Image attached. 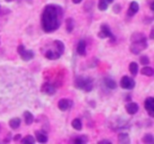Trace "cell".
<instances>
[{
    "mask_svg": "<svg viewBox=\"0 0 154 144\" xmlns=\"http://www.w3.org/2000/svg\"><path fill=\"white\" fill-rule=\"evenodd\" d=\"M53 46H54V49L60 54L62 55L64 53V51H65V45L64 43L60 41V40H55L53 41Z\"/></svg>",
    "mask_w": 154,
    "mask_h": 144,
    "instance_id": "9a60e30c",
    "label": "cell"
},
{
    "mask_svg": "<svg viewBox=\"0 0 154 144\" xmlns=\"http://www.w3.org/2000/svg\"><path fill=\"white\" fill-rule=\"evenodd\" d=\"M21 138H22V135L18 133V134H15V135H14V137L13 141H14V142H19V141L21 140Z\"/></svg>",
    "mask_w": 154,
    "mask_h": 144,
    "instance_id": "f546056e",
    "label": "cell"
},
{
    "mask_svg": "<svg viewBox=\"0 0 154 144\" xmlns=\"http://www.w3.org/2000/svg\"><path fill=\"white\" fill-rule=\"evenodd\" d=\"M121 5H120V4H116V5H114V7H113V10H114V12L116 13V14H119L120 12H121Z\"/></svg>",
    "mask_w": 154,
    "mask_h": 144,
    "instance_id": "f1b7e54d",
    "label": "cell"
},
{
    "mask_svg": "<svg viewBox=\"0 0 154 144\" xmlns=\"http://www.w3.org/2000/svg\"><path fill=\"white\" fill-rule=\"evenodd\" d=\"M9 126L11 129L13 130H16L20 127L21 125V119L19 117H14V118H12L9 120V123H8Z\"/></svg>",
    "mask_w": 154,
    "mask_h": 144,
    "instance_id": "e0dca14e",
    "label": "cell"
},
{
    "mask_svg": "<svg viewBox=\"0 0 154 144\" xmlns=\"http://www.w3.org/2000/svg\"><path fill=\"white\" fill-rule=\"evenodd\" d=\"M17 52L23 61H29V60H32L34 57V52L31 50H26L24 45H23V44L18 46Z\"/></svg>",
    "mask_w": 154,
    "mask_h": 144,
    "instance_id": "5b68a950",
    "label": "cell"
},
{
    "mask_svg": "<svg viewBox=\"0 0 154 144\" xmlns=\"http://www.w3.org/2000/svg\"><path fill=\"white\" fill-rule=\"evenodd\" d=\"M0 132H1V125H0Z\"/></svg>",
    "mask_w": 154,
    "mask_h": 144,
    "instance_id": "8d00e7d4",
    "label": "cell"
},
{
    "mask_svg": "<svg viewBox=\"0 0 154 144\" xmlns=\"http://www.w3.org/2000/svg\"><path fill=\"white\" fill-rule=\"evenodd\" d=\"M97 36L100 39L109 38L110 39V41H116V37L113 34V32H111V29H110L109 25L106 24V23H102L100 25V31L98 32Z\"/></svg>",
    "mask_w": 154,
    "mask_h": 144,
    "instance_id": "277c9868",
    "label": "cell"
},
{
    "mask_svg": "<svg viewBox=\"0 0 154 144\" xmlns=\"http://www.w3.org/2000/svg\"><path fill=\"white\" fill-rule=\"evenodd\" d=\"M20 141H21L22 143L23 144H33L35 143V142H36L35 138H33L32 135H27V136H25L23 139H22Z\"/></svg>",
    "mask_w": 154,
    "mask_h": 144,
    "instance_id": "cb8c5ba5",
    "label": "cell"
},
{
    "mask_svg": "<svg viewBox=\"0 0 154 144\" xmlns=\"http://www.w3.org/2000/svg\"><path fill=\"white\" fill-rule=\"evenodd\" d=\"M153 32H154V29L152 28V29L151 30V33H150V39H151V40H153V39H154Z\"/></svg>",
    "mask_w": 154,
    "mask_h": 144,
    "instance_id": "d6a6232c",
    "label": "cell"
},
{
    "mask_svg": "<svg viewBox=\"0 0 154 144\" xmlns=\"http://www.w3.org/2000/svg\"><path fill=\"white\" fill-rule=\"evenodd\" d=\"M74 87L85 92H91L93 90V79L89 77L78 76L74 80Z\"/></svg>",
    "mask_w": 154,
    "mask_h": 144,
    "instance_id": "3957f363",
    "label": "cell"
},
{
    "mask_svg": "<svg viewBox=\"0 0 154 144\" xmlns=\"http://www.w3.org/2000/svg\"><path fill=\"white\" fill-rule=\"evenodd\" d=\"M44 56H45V58L46 59H48V60H58V59H60V57L61 56L56 50H52V49H50V50H48L46 52H45V54H44Z\"/></svg>",
    "mask_w": 154,
    "mask_h": 144,
    "instance_id": "4fadbf2b",
    "label": "cell"
},
{
    "mask_svg": "<svg viewBox=\"0 0 154 144\" xmlns=\"http://www.w3.org/2000/svg\"><path fill=\"white\" fill-rule=\"evenodd\" d=\"M135 81L133 78L128 76H124L120 80V87L126 90H132L135 87Z\"/></svg>",
    "mask_w": 154,
    "mask_h": 144,
    "instance_id": "8992f818",
    "label": "cell"
},
{
    "mask_svg": "<svg viewBox=\"0 0 154 144\" xmlns=\"http://www.w3.org/2000/svg\"><path fill=\"white\" fill-rule=\"evenodd\" d=\"M104 83L106 85V87H108L109 89H116L117 87V83L110 78H106L104 79Z\"/></svg>",
    "mask_w": 154,
    "mask_h": 144,
    "instance_id": "ac0fdd59",
    "label": "cell"
},
{
    "mask_svg": "<svg viewBox=\"0 0 154 144\" xmlns=\"http://www.w3.org/2000/svg\"><path fill=\"white\" fill-rule=\"evenodd\" d=\"M87 43L84 40H80L78 43V46H77V53L79 55V56H86L87 55Z\"/></svg>",
    "mask_w": 154,
    "mask_h": 144,
    "instance_id": "7c38bea8",
    "label": "cell"
},
{
    "mask_svg": "<svg viewBox=\"0 0 154 144\" xmlns=\"http://www.w3.org/2000/svg\"><path fill=\"white\" fill-rule=\"evenodd\" d=\"M106 1H107L108 4H112V3L114 2V0H106Z\"/></svg>",
    "mask_w": 154,
    "mask_h": 144,
    "instance_id": "e575fe53",
    "label": "cell"
},
{
    "mask_svg": "<svg viewBox=\"0 0 154 144\" xmlns=\"http://www.w3.org/2000/svg\"><path fill=\"white\" fill-rule=\"evenodd\" d=\"M5 2H11V1H13V0H5Z\"/></svg>",
    "mask_w": 154,
    "mask_h": 144,
    "instance_id": "d590c367",
    "label": "cell"
},
{
    "mask_svg": "<svg viewBox=\"0 0 154 144\" xmlns=\"http://www.w3.org/2000/svg\"><path fill=\"white\" fill-rule=\"evenodd\" d=\"M141 74L143 75V76H146V77H152L154 75V69L152 67H149L148 65L147 66H144L141 70H140Z\"/></svg>",
    "mask_w": 154,
    "mask_h": 144,
    "instance_id": "d6986e66",
    "label": "cell"
},
{
    "mask_svg": "<svg viewBox=\"0 0 154 144\" xmlns=\"http://www.w3.org/2000/svg\"><path fill=\"white\" fill-rule=\"evenodd\" d=\"M71 126H72L75 130L80 131V130L82 129V122H81V120H80L79 118H75V119H73L72 122H71Z\"/></svg>",
    "mask_w": 154,
    "mask_h": 144,
    "instance_id": "603a6c76",
    "label": "cell"
},
{
    "mask_svg": "<svg viewBox=\"0 0 154 144\" xmlns=\"http://www.w3.org/2000/svg\"><path fill=\"white\" fill-rule=\"evenodd\" d=\"M71 1H72V3H73V4H76V5L80 4V3L82 2V0H71Z\"/></svg>",
    "mask_w": 154,
    "mask_h": 144,
    "instance_id": "836d02e7",
    "label": "cell"
},
{
    "mask_svg": "<svg viewBox=\"0 0 154 144\" xmlns=\"http://www.w3.org/2000/svg\"><path fill=\"white\" fill-rule=\"evenodd\" d=\"M10 141H11V133H8L6 139L4 140V142H10Z\"/></svg>",
    "mask_w": 154,
    "mask_h": 144,
    "instance_id": "1f68e13d",
    "label": "cell"
},
{
    "mask_svg": "<svg viewBox=\"0 0 154 144\" xmlns=\"http://www.w3.org/2000/svg\"><path fill=\"white\" fill-rule=\"evenodd\" d=\"M41 90H42V92L43 94H46L48 96H53L56 93V87L52 84H51L49 82L44 83L42 86V89Z\"/></svg>",
    "mask_w": 154,
    "mask_h": 144,
    "instance_id": "9c48e42d",
    "label": "cell"
},
{
    "mask_svg": "<svg viewBox=\"0 0 154 144\" xmlns=\"http://www.w3.org/2000/svg\"><path fill=\"white\" fill-rule=\"evenodd\" d=\"M74 26H75V23L73 18L69 17L66 20V31L68 33H71L72 31L74 30Z\"/></svg>",
    "mask_w": 154,
    "mask_h": 144,
    "instance_id": "7402d4cb",
    "label": "cell"
},
{
    "mask_svg": "<svg viewBox=\"0 0 154 144\" xmlns=\"http://www.w3.org/2000/svg\"><path fill=\"white\" fill-rule=\"evenodd\" d=\"M72 106H73L72 100L68 99V98H61L58 102V108L62 112H65V111L70 109L72 107Z\"/></svg>",
    "mask_w": 154,
    "mask_h": 144,
    "instance_id": "52a82bcc",
    "label": "cell"
},
{
    "mask_svg": "<svg viewBox=\"0 0 154 144\" xmlns=\"http://www.w3.org/2000/svg\"><path fill=\"white\" fill-rule=\"evenodd\" d=\"M97 8L100 11H106L108 8V3L106 0H99L97 4Z\"/></svg>",
    "mask_w": 154,
    "mask_h": 144,
    "instance_id": "d4e9b609",
    "label": "cell"
},
{
    "mask_svg": "<svg viewBox=\"0 0 154 144\" xmlns=\"http://www.w3.org/2000/svg\"><path fill=\"white\" fill-rule=\"evenodd\" d=\"M63 9L60 5L51 4L47 5L42 14L41 23L45 32H52L59 29L63 18Z\"/></svg>",
    "mask_w": 154,
    "mask_h": 144,
    "instance_id": "6da1fadb",
    "label": "cell"
},
{
    "mask_svg": "<svg viewBox=\"0 0 154 144\" xmlns=\"http://www.w3.org/2000/svg\"><path fill=\"white\" fill-rule=\"evenodd\" d=\"M98 143L99 144H109V143H112V142L111 141H109V140H106V139H104V140H101V141H99L98 142Z\"/></svg>",
    "mask_w": 154,
    "mask_h": 144,
    "instance_id": "4dcf8cb0",
    "label": "cell"
},
{
    "mask_svg": "<svg viewBox=\"0 0 154 144\" xmlns=\"http://www.w3.org/2000/svg\"><path fill=\"white\" fill-rule=\"evenodd\" d=\"M117 141L119 143H130L131 142V140H130V137L127 133H119L118 134V137H117Z\"/></svg>",
    "mask_w": 154,
    "mask_h": 144,
    "instance_id": "ffe728a7",
    "label": "cell"
},
{
    "mask_svg": "<svg viewBox=\"0 0 154 144\" xmlns=\"http://www.w3.org/2000/svg\"><path fill=\"white\" fill-rule=\"evenodd\" d=\"M35 140L40 143H45L48 142V136L43 131L35 132Z\"/></svg>",
    "mask_w": 154,
    "mask_h": 144,
    "instance_id": "5bb4252c",
    "label": "cell"
},
{
    "mask_svg": "<svg viewBox=\"0 0 154 144\" xmlns=\"http://www.w3.org/2000/svg\"><path fill=\"white\" fill-rule=\"evenodd\" d=\"M148 47L147 37L143 32H134L131 36L130 51L135 55L140 54L142 51H144Z\"/></svg>",
    "mask_w": 154,
    "mask_h": 144,
    "instance_id": "7a4b0ae2",
    "label": "cell"
},
{
    "mask_svg": "<svg viewBox=\"0 0 154 144\" xmlns=\"http://www.w3.org/2000/svg\"><path fill=\"white\" fill-rule=\"evenodd\" d=\"M144 108L151 117H154V98L149 97L144 101Z\"/></svg>",
    "mask_w": 154,
    "mask_h": 144,
    "instance_id": "ba28073f",
    "label": "cell"
},
{
    "mask_svg": "<svg viewBox=\"0 0 154 144\" xmlns=\"http://www.w3.org/2000/svg\"><path fill=\"white\" fill-rule=\"evenodd\" d=\"M139 9H140V6H139V4L136 1L131 2L130 5H129V8L127 10L128 16H134L135 14H137L139 12Z\"/></svg>",
    "mask_w": 154,
    "mask_h": 144,
    "instance_id": "8fae6325",
    "label": "cell"
},
{
    "mask_svg": "<svg viewBox=\"0 0 154 144\" xmlns=\"http://www.w3.org/2000/svg\"><path fill=\"white\" fill-rule=\"evenodd\" d=\"M143 142L144 143L152 144L154 142V138L152 133H146L143 137Z\"/></svg>",
    "mask_w": 154,
    "mask_h": 144,
    "instance_id": "4316f807",
    "label": "cell"
},
{
    "mask_svg": "<svg viewBox=\"0 0 154 144\" xmlns=\"http://www.w3.org/2000/svg\"><path fill=\"white\" fill-rule=\"evenodd\" d=\"M23 118H24V123L26 125H31L34 122V116L30 111H24Z\"/></svg>",
    "mask_w": 154,
    "mask_h": 144,
    "instance_id": "2e32d148",
    "label": "cell"
},
{
    "mask_svg": "<svg viewBox=\"0 0 154 144\" xmlns=\"http://www.w3.org/2000/svg\"><path fill=\"white\" fill-rule=\"evenodd\" d=\"M139 61H140V64L143 65V66H147V65L150 64V59H149V57L146 56V55L140 56Z\"/></svg>",
    "mask_w": 154,
    "mask_h": 144,
    "instance_id": "83f0119b",
    "label": "cell"
},
{
    "mask_svg": "<svg viewBox=\"0 0 154 144\" xmlns=\"http://www.w3.org/2000/svg\"><path fill=\"white\" fill-rule=\"evenodd\" d=\"M88 142V139L86 135H79L74 140V143L77 144H83L87 143Z\"/></svg>",
    "mask_w": 154,
    "mask_h": 144,
    "instance_id": "484cf974",
    "label": "cell"
},
{
    "mask_svg": "<svg viewBox=\"0 0 154 144\" xmlns=\"http://www.w3.org/2000/svg\"><path fill=\"white\" fill-rule=\"evenodd\" d=\"M125 110H126V112H127L128 115H135V114L139 111V106H138L137 103L129 102V103L125 106Z\"/></svg>",
    "mask_w": 154,
    "mask_h": 144,
    "instance_id": "30bf717a",
    "label": "cell"
},
{
    "mask_svg": "<svg viewBox=\"0 0 154 144\" xmlns=\"http://www.w3.org/2000/svg\"><path fill=\"white\" fill-rule=\"evenodd\" d=\"M129 71H130V73L132 74L133 77H135L138 74V71H139V65L135 61L131 62L130 65H129Z\"/></svg>",
    "mask_w": 154,
    "mask_h": 144,
    "instance_id": "44dd1931",
    "label": "cell"
}]
</instances>
